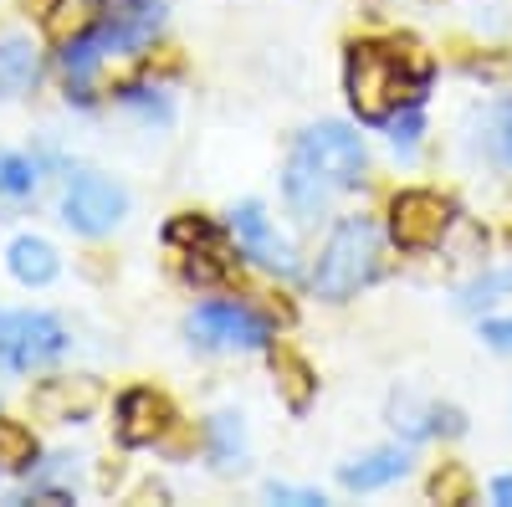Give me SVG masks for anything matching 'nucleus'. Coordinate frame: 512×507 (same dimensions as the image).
Here are the masks:
<instances>
[{"label":"nucleus","mask_w":512,"mask_h":507,"mask_svg":"<svg viewBox=\"0 0 512 507\" xmlns=\"http://www.w3.org/2000/svg\"><path fill=\"white\" fill-rule=\"evenodd\" d=\"M492 497H497V502H512V477H497V482H492Z\"/></svg>","instance_id":"25"},{"label":"nucleus","mask_w":512,"mask_h":507,"mask_svg":"<svg viewBox=\"0 0 512 507\" xmlns=\"http://www.w3.org/2000/svg\"><path fill=\"white\" fill-rule=\"evenodd\" d=\"M405 472H410V451L390 446V451H374V456L354 461V467H344L338 477H344L349 492H374V487H390V482L405 477Z\"/></svg>","instance_id":"11"},{"label":"nucleus","mask_w":512,"mask_h":507,"mask_svg":"<svg viewBox=\"0 0 512 507\" xmlns=\"http://www.w3.org/2000/svg\"><path fill=\"white\" fill-rule=\"evenodd\" d=\"M267 497H272V502H292V507H318V502H323V497L308 492V487H282V482H272Z\"/></svg>","instance_id":"21"},{"label":"nucleus","mask_w":512,"mask_h":507,"mask_svg":"<svg viewBox=\"0 0 512 507\" xmlns=\"http://www.w3.org/2000/svg\"><path fill=\"white\" fill-rule=\"evenodd\" d=\"M11 272H16L21 282H31V287L52 282V277H57V251L41 241V236H21V241L11 246Z\"/></svg>","instance_id":"15"},{"label":"nucleus","mask_w":512,"mask_h":507,"mask_svg":"<svg viewBox=\"0 0 512 507\" xmlns=\"http://www.w3.org/2000/svg\"><path fill=\"white\" fill-rule=\"evenodd\" d=\"M26 6H36V16H47V6H52V0H26Z\"/></svg>","instance_id":"26"},{"label":"nucleus","mask_w":512,"mask_h":507,"mask_svg":"<svg viewBox=\"0 0 512 507\" xmlns=\"http://www.w3.org/2000/svg\"><path fill=\"white\" fill-rule=\"evenodd\" d=\"M431 497L436 502H472V477H466V467H456V461H446V467L431 477Z\"/></svg>","instance_id":"18"},{"label":"nucleus","mask_w":512,"mask_h":507,"mask_svg":"<svg viewBox=\"0 0 512 507\" xmlns=\"http://www.w3.org/2000/svg\"><path fill=\"white\" fill-rule=\"evenodd\" d=\"M507 292H512V272H487L472 287H461V308H492V303L507 298Z\"/></svg>","instance_id":"16"},{"label":"nucleus","mask_w":512,"mask_h":507,"mask_svg":"<svg viewBox=\"0 0 512 507\" xmlns=\"http://www.w3.org/2000/svg\"><path fill=\"white\" fill-rule=\"evenodd\" d=\"M36 185V169L21 154H0V195H26Z\"/></svg>","instance_id":"20"},{"label":"nucleus","mask_w":512,"mask_h":507,"mask_svg":"<svg viewBox=\"0 0 512 507\" xmlns=\"http://www.w3.org/2000/svg\"><path fill=\"white\" fill-rule=\"evenodd\" d=\"M67 349V333L47 313H0V364L36 369Z\"/></svg>","instance_id":"4"},{"label":"nucleus","mask_w":512,"mask_h":507,"mask_svg":"<svg viewBox=\"0 0 512 507\" xmlns=\"http://www.w3.org/2000/svg\"><path fill=\"white\" fill-rule=\"evenodd\" d=\"M190 333L210 349H267L272 344V328L236 303H205L190 318Z\"/></svg>","instance_id":"7"},{"label":"nucleus","mask_w":512,"mask_h":507,"mask_svg":"<svg viewBox=\"0 0 512 507\" xmlns=\"http://www.w3.org/2000/svg\"><path fill=\"white\" fill-rule=\"evenodd\" d=\"M123 210H128L123 185H113V180H103V175H77V180L67 185V200H62L67 226L82 231V236L113 231V226L123 221Z\"/></svg>","instance_id":"5"},{"label":"nucleus","mask_w":512,"mask_h":507,"mask_svg":"<svg viewBox=\"0 0 512 507\" xmlns=\"http://www.w3.org/2000/svg\"><path fill=\"white\" fill-rule=\"evenodd\" d=\"M272 374H277V390H282V400H287L292 410H308V400H313V390H318L313 369H308L303 359H297V354L277 349V354H272Z\"/></svg>","instance_id":"14"},{"label":"nucleus","mask_w":512,"mask_h":507,"mask_svg":"<svg viewBox=\"0 0 512 507\" xmlns=\"http://www.w3.org/2000/svg\"><path fill=\"white\" fill-rule=\"evenodd\" d=\"M502 149H507V159H512V103H507V113H502Z\"/></svg>","instance_id":"24"},{"label":"nucleus","mask_w":512,"mask_h":507,"mask_svg":"<svg viewBox=\"0 0 512 507\" xmlns=\"http://www.w3.org/2000/svg\"><path fill=\"white\" fill-rule=\"evenodd\" d=\"M431 62L420 57L415 41L405 47H354L349 52V103L364 123H384L400 103H415Z\"/></svg>","instance_id":"2"},{"label":"nucleus","mask_w":512,"mask_h":507,"mask_svg":"<svg viewBox=\"0 0 512 507\" xmlns=\"http://www.w3.org/2000/svg\"><path fill=\"white\" fill-rule=\"evenodd\" d=\"M451 231V205L431 190H405L390 205V236L400 251H431Z\"/></svg>","instance_id":"6"},{"label":"nucleus","mask_w":512,"mask_h":507,"mask_svg":"<svg viewBox=\"0 0 512 507\" xmlns=\"http://www.w3.org/2000/svg\"><path fill=\"white\" fill-rule=\"evenodd\" d=\"M374 272H379V231H374V221L369 216H344L333 226L323 257H318V272H313L318 298L344 303Z\"/></svg>","instance_id":"3"},{"label":"nucleus","mask_w":512,"mask_h":507,"mask_svg":"<svg viewBox=\"0 0 512 507\" xmlns=\"http://www.w3.org/2000/svg\"><path fill=\"white\" fill-rule=\"evenodd\" d=\"M31 405H36L41 420H82L98 405V385L93 379H47V385L31 395Z\"/></svg>","instance_id":"9"},{"label":"nucleus","mask_w":512,"mask_h":507,"mask_svg":"<svg viewBox=\"0 0 512 507\" xmlns=\"http://www.w3.org/2000/svg\"><path fill=\"white\" fill-rule=\"evenodd\" d=\"M236 236H241V246L251 251L256 262H267V267H277V272H292V246L267 226L262 205H241V210H236Z\"/></svg>","instance_id":"10"},{"label":"nucleus","mask_w":512,"mask_h":507,"mask_svg":"<svg viewBox=\"0 0 512 507\" xmlns=\"http://www.w3.org/2000/svg\"><path fill=\"white\" fill-rule=\"evenodd\" d=\"M210 436H216V461L231 472V467H241V420L236 415H216L210 420Z\"/></svg>","instance_id":"17"},{"label":"nucleus","mask_w":512,"mask_h":507,"mask_svg":"<svg viewBox=\"0 0 512 507\" xmlns=\"http://www.w3.org/2000/svg\"><path fill=\"white\" fill-rule=\"evenodd\" d=\"M169 420H175V410H169L164 395L154 390H128L118 400V441L123 446H154L164 431H169Z\"/></svg>","instance_id":"8"},{"label":"nucleus","mask_w":512,"mask_h":507,"mask_svg":"<svg viewBox=\"0 0 512 507\" xmlns=\"http://www.w3.org/2000/svg\"><path fill=\"white\" fill-rule=\"evenodd\" d=\"M31 456H36V441L26 426H11V420H0V461L6 467H31Z\"/></svg>","instance_id":"19"},{"label":"nucleus","mask_w":512,"mask_h":507,"mask_svg":"<svg viewBox=\"0 0 512 507\" xmlns=\"http://www.w3.org/2000/svg\"><path fill=\"white\" fill-rule=\"evenodd\" d=\"M36 82V52L26 36H0V98H11Z\"/></svg>","instance_id":"12"},{"label":"nucleus","mask_w":512,"mask_h":507,"mask_svg":"<svg viewBox=\"0 0 512 507\" xmlns=\"http://www.w3.org/2000/svg\"><path fill=\"white\" fill-rule=\"evenodd\" d=\"M390 415H395V431H405V436H425V431H441V420H446V426H456V431H461L456 410L425 405V400H415V395H395V400H390Z\"/></svg>","instance_id":"13"},{"label":"nucleus","mask_w":512,"mask_h":507,"mask_svg":"<svg viewBox=\"0 0 512 507\" xmlns=\"http://www.w3.org/2000/svg\"><path fill=\"white\" fill-rule=\"evenodd\" d=\"M169 241H210V226L205 221H175L169 226Z\"/></svg>","instance_id":"22"},{"label":"nucleus","mask_w":512,"mask_h":507,"mask_svg":"<svg viewBox=\"0 0 512 507\" xmlns=\"http://www.w3.org/2000/svg\"><path fill=\"white\" fill-rule=\"evenodd\" d=\"M415 139H420V118L405 113V123H395V144H400V149H415Z\"/></svg>","instance_id":"23"},{"label":"nucleus","mask_w":512,"mask_h":507,"mask_svg":"<svg viewBox=\"0 0 512 507\" xmlns=\"http://www.w3.org/2000/svg\"><path fill=\"white\" fill-rule=\"evenodd\" d=\"M364 175V144L359 134H349L344 123H318V129H308L303 139L292 144V159H287V175H282V195L287 205L297 210L303 221L323 216V205L338 195L359 185Z\"/></svg>","instance_id":"1"}]
</instances>
